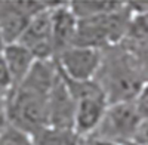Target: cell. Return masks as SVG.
I'll return each mask as SVG.
<instances>
[{
	"instance_id": "cell-1",
	"label": "cell",
	"mask_w": 148,
	"mask_h": 145,
	"mask_svg": "<svg viewBox=\"0 0 148 145\" xmlns=\"http://www.w3.org/2000/svg\"><path fill=\"white\" fill-rule=\"evenodd\" d=\"M95 80L104 90L110 105L133 101L147 81V77L136 58L120 44L104 51L102 64Z\"/></svg>"
},
{
	"instance_id": "cell-2",
	"label": "cell",
	"mask_w": 148,
	"mask_h": 145,
	"mask_svg": "<svg viewBox=\"0 0 148 145\" xmlns=\"http://www.w3.org/2000/svg\"><path fill=\"white\" fill-rule=\"evenodd\" d=\"M132 12L127 2L107 14L77 19V31L73 46L105 51L120 46L126 39Z\"/></svg>"
},
{
	"instance_id": "cell-3",
	"label": "cell",
	"mask_w": 148,
	"mask_h": 145,
	"mask_svg": "<svg viewBox=\"0 0 148 145\" xmlns=\"http://www.w3.org/2000/svg\"><path fill=\"white\" fill-rule=\"evenodd\" d=\"M49 93L51 92H45L28 83H19L15 86L5 99L9 124L25 130L33 136L47 127Z\"/></svg>"
},
{
	"instance_id": "cell-4",
	"label": "cell",
	"mask_w": 148,
	"mask_h": 145,
	"mask_svg": "<svg viewBox=\"0 0 148 145\" xmlns=\"http://www.w3.org/2000/svg\"><path fill=\"white\" fill-rule=\"evenodd\" d=\"M61 72V71H59ZM64 77V76H62ZM74 98V132L88 136L96 129L108 107L105 93L96 80L71 81L64 77Z\"/></svg>"
},
{
	"instance_id": "cell-5",
	"label": "cell",
	"mask_w": 148,
	"mask_h": 145,
	"mask_svg": "<svg viewBox=\"0 0 148 145\" xmlns=\"http://www.w3.org/2000/svg\"><path fill=\"white\" fill-rule=\"evenodd\" d=\"M142 118L130 102L110 104L96 129L88 136H95L117 145H132L136 138Z\"/></svg>"
},
{
	"instance_id": "cell-6",
	"label": "cell",
	"mask_w": 148,
	"mask_h": 145,
	"mask_svg": "<svg viewBox=\"0 0 148 145\" xmlns=\"http://www.w3.org/2000/svg\"><path fill=\"white\" fill-rule=\"evenodd\" d=\"M104 51L93 47L71 46L55 56V62L65 79L71 81L95 80L102 64Z\"/></svg>"
},
{
	"instance_id": "cell-7",
	"label": "cell",
	"mask_w": 148,
	"mask_h": 145,
	"mask_svg": "<svg viewBox=\"0 0 148 145\" xmlns=\"http://www.w3.org/2000/svg\"><path fill=\"white\" fill-rule=\"evenodd\" d=\"M51 2L0 0V34L6 44L19 40L28 22L49 8Z\"/></svg>"
},
{
	"instance_id": "cell-8",
	"label": "cell",
	"mask_w": 148,
	"mask_h": 145,
	"mask_svg": "<svg viewBox=\"0 0 148 145\" xmlns=\"http://www.w3.org/2000/svg\"><path fill=\"white\" fill-rule=\"evenodd\" d=\"M51 8L52 2L47 9L37 14L24 30L18 43L25 46L27 49L36 56L37 61L55 58V47L52 37V22H51Z\"/></svg>"
},
{
	"instance_id": "cell-9",
	"label": "cell",
	"mask_w": 148,
	"mask_h": 145,
	"mask_svg": "<svg viewBox=\"0 0 148 145\" xmlns=\"http://www.w3.org/2000/svg\"><path fill=\"white\" fill-rule=\"evenodd\" d=\"M74 107L76 104L68 89V84L59 72V77L47 98L49 126L56 129L74 130Z\"/></svg>"
},
{
	"instance_id": "cell-10",
	"label": "cell",
	"mask_w": 148,
	"mask_h": 145,
	"mask_svg": "<svg viewBox=\"0 0 148 145\" xmlns=\"http://www.w3.org/2000/svg\"><path fill=\"white\" fill-rule=\"evenodd\" d=\"M52 37L55 56L74 44L77 31V18L70 9L68 2H56L51 8ZM55 59V58H53Z\"/></svg>"
},
{
	"instance_id": "cell-11",
	"label": "cell",
	"mask_w": 148,
	"mask_h": 145,
	"mask_svg": "<svg viewBox=\"0 0 148 145\" xmlns=\"http://www.w3.org/2000/svg\"><path fill=\"white\" fill-rule=\"evenodd\" d=\"M3 61L10 72V77L14 80V88L28 76V72L31 71L33 65L36 64V56L27 49L25 46H22L21 43L15 42L6 44L5 49L2 52Z\"/></svg>"
},
{
	"instance_id": "cell-12",
	"label": "cell",
	"mask_w": 148,
	"mask_h": 145,
	"mask_svg": "<svg viewBox=\"0 0 148 145\" xmlns=\"http://www.w3.org/2000/svg\"><path fill=\"white\" fill-rule=\"evenodd\" d=\"M132 12L126 39L123 43L147 44L148 43V2H127Z\"/></svg>"
},
{
	"instance_id": "cell-13",
	"label": "cell",
	"mask_w": 148,
	"mask_h": 145,
	"mask_svg": "<svg viewBox=\"0 0 148 145\" xmlns=\"http://www.w3.org/2000/svg\"><path fill=\"white\" fill-rule=\"evenodd\" d=\"M70 9L73 10V14L76 15L77 19H84V18H92L107 14L117 9L119 6L123 5V2H99V0H74V2H68Z\"/></svg>"
},
{
	"instance_id": "cell-14",
	"label": "cell",
	"mask_w": 148,
	"mask_h": 145,
	"mask_svg": "<svg viewBox=\"0 0 148 145\" xmlns=\"http://www.w3.org/2000/svg\"><path fill=\"white\" fill-rule=\"evenodd\" d=\"M80 139L74 130L47 126L34 135V145H80Z\"/></svg>"
},
{
	"instance_id": "cell-15",
	"label": "cell",
	"mask_w": 148,
	"mask_h": 145,
	"mask_svg": "<svg viewBox=\"0 0 148 145\" xmlns=\"http://www.w3.org/2000/svg\"><path fill=\"white\" fill-rule=\"evenodd\" d=\"M0 145H34V136L14 124L0 132Z\"/></svg>"
},
{
	"instance_id": "cell-16",
	"label": "cell",
	"mask_w": 148,
	"mask_h": 145,
	"mask_svg": "<svg viewBox=\"0 0 148 145\" xmlns=\"http://www.w3.org/2000/svg\"><path fill=\"white\" fill-rule=\"evenodd\" d=\"M12 89H14V80H12L10 72L3 61L2 53H0V99H6Z\"/></svg>"
},
{
	"instance_id": "cell-17",
	"label": "cell",
	"mask_w": 148,
	"mask_h": 145,
	"mask_svg": "<svg viewBox=\"0 0 148 145\" xmlns=\"http://www.w3.org/2000/svg\"><path fill=\"white\" fill-rule=\"evenodd\" d=\"M133 105L142 120L148 118V80L144 83V86L138 92L136 98L133 99Z\"/></svg>"
},
{
	"instance_id": "cell-18",
	"label": "cell",
	"mask_w": 148,
	"mask_h": 145,
	"mask_svg": "<svg viewBox=\"0 0 148 145\" xmlns=\"http://www.w3.org/2000/svg\"><path fill=\"white\" fill-rule=\"evenodd\" d=\"M135 145H148V118L142 120L141 126L138 129L136 138H135Z\"/></svg>"
},
{
	"instance_id": "cell-19",
	"label": "cell",
	"mask_w": 148,
	"mask_h": 145,
	"mask_svg": "<svg viewBox=\"0 0 148 145\" xmlns=\"http://www.w3.org/2000/svg\"><path fill=\"white\" fill-rule=\"evenodd\" d=\"M80 145H117V144L110 142V141H104V139H99V138H95V136H82Z\"/></svg>"
},
{
	"instance_id": "cell-20",
	"label": "cell",
	"mask_w": 148,
	"mask_h": 145,
	"mask_svg": "<svg viewBox=\"0 0 148 145\" xmlns=\"http://www.w3.org/2000/svg\"><path fill=\"white\" fill-rule=\"evenodd\" d=\"M9 124L8 122V114H6V101L0 99V132Z\"/></svg>"
},
{
	"instance_id": "cell-21",
	"label": "cell",
	"mask_w": 148,
	"mask_h": 145,
	"mask_svg": "<svg viewBox=\"0 0 148 145\" xmlns=\"http://www.w3.org/2000/svg\"><path fill=\"white\" fill-rule=\"evenodd\" d=\"M5 46H6V43H5V40H3V37H2V34H0V53L3 52Z\"/></svg>"
}]
</instances>
